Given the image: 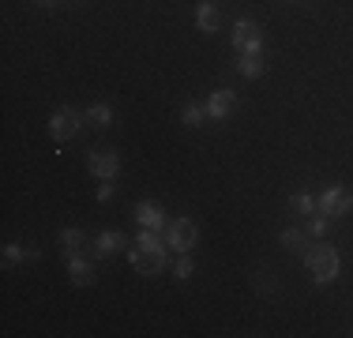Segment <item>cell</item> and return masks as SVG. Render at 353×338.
I'll return each mask as SVG.
<instances>
[{
	"mask_svg": "<svg viewBox=\"0 0 353 338\" xmlns=\"http://www.w3.org/2000/svg\"><path fill=\"white\" fill-rule=\"evenodd\" d=\"M132 267L143 270V275H158V270H165V259H170V252H165L162 237L158 230H139L136 237V248L128 252Z\"/></svg>",
	"mask_w": 353,
	"mask_h": 338,
	"instance_id": "1",
	"label": "cell"
},
{
	"mask_svg": "<svg viewBox=\"0 0 353 338\" xmlns=\"http://www.w3.org/2000/svg\"><path fill=\"white\" fill-rule=\"evenodd\" d=\"M305 264L312 270L316 286H331L339 278V252L331 244H316V248H305Z\"/></svg>",
	"mask_w": 353,
	"mask_h": 338,
	"instance_id": "2",
	"label": "cell"
},
{
	"mask_svg": "<svg viewBox=\"0 0 353 338\" xmlns=\"http://www.w3.org/2000/svg\"><path fill=\"white\" fill-rule=\"evenodd\" d=\"M199 241V226L192 222V218H173L170 226H165V244H170L173 252H192Z\"/></svg>",
	"mask_w": 353,
	"mask_h": 338,
	"instance_id": "3",
	"label": "cell"
},
{
	"mask_svg": "<svg viewBox=\"0 0 353 338\" xmlns=\"http://www.w3.org/2000/svg\"><path fill=\"white\" fill-rule=\"evenodd\" d=\"M83 121H87V117H79L75 113V109H57L53 117H49V135H53L57 143H68L72 135H79V128H83Z\"/></svg>",
	"mask_w": 353,
	"mask_h": 338,
	"instance_id": "4",
	"label": "cell"
},
{
	"mask_svg": "<svg viewBox=\"0 0 353 338\" xmlns=\"http://www.w3.org/2000/svg\"><path fill=\"white\" fill-rule=\"evenodd\" d=\"M316 203H319V210H323V215L342 218V215H350V210H353V192H346V188H339V184H334V188L319 192Z\"/></svg>",
	"mask_w": 353,
	"mask_h": 338,
	"instance_id": "5",
	"label": "cell"
},
{
	"mask_svg": "<svg viewBox=\"0 0 353 338\" xmlns=\"http://www.w3.org/2000/svg\"><path fill=\"white\" fill-rule=\"evenodd\" d=\"M233 49H241V53H263V30L252 19H237L233 23Z\"/></svg>",
	"mask_w": 353,
	"mask_h": 338,
	"instance_id": "6",
	"label": "cell"
},
{
	"mask_svg": "<svg viewBox=\"0 0 353 338\" xmlns=\"http://www.w3.org/2000/svg\"><path fill=\"white\" fill-rule=\"evenodd\" d=\"M87 166H90V173H94L98 181H117V173H121V158H117V150H94Z\"/></svg>",
	"mask_w": 353,
	"mask_h": 338,
	"instance_id": "7",
	"label": "cell"
},
{
	"mask_svg": "<svg viewBox=\"0 0 353 338\" xmlns=\"http://www.w3.org/2000/svg\"><path fill=\"white\" fill-rule=\"evenodd\" d=\"M237 109V95L233 90H211V98H207V121H225V117Z\"/></svg>",
	"mask_w": 353,
	"mask_h": 338,
	"instance_id": "8",
	"label": "cell"
},
{
	"mask_svg": "<svg viewBox=\"0 0 353 338\" xmlns=\"http://www.w3.org/2000/svg\"><path fill=\"white\" fill-rule=\"evenodd\" d=\"M136 222H139V230H165V215H162V207L158 203H150V199H143L139 207H136Z\"/></svg>",
	"mask_w": 353,
	"mask_h": 338,
	"instance_id": "9",
	"label": "cell"
},
{
	"mask_svg": "<svg viewBox=\"0 0 353 338\" xmlns=\"http://www.w3.org/2000/svg\"><path fill=\"white\" fill-rule=\"evenodd\" d=\"M68 270H72V282L75 286H90V282H94V267H90L79 252H68Z\"/></svg>",
	"mask_w": 353,
	"mask_h": 338,
	"instance_id": "10",
	"label": "cell"
},
{
	"mask_svg": "<svg viewBox=\"0 0 353 338\" xmlns=\"http://www.w3.org/2000/svg\"><path fill=\"white\" fill-rule=\"evenodd\" d=\"M196 27L203 30V34H214V30H218V8H214V0H199V8H196Z\"/></svg>",
	"mask_w": 353,
	"mask_h": 338,
	"instance_id": "11",
	"label": "cell"
},
{
	"mask_svg": "<svg viewBox=\"0 0 353 338\" xmlns=\"http://www.w3.org/2000/svg\"><path fill=\"white\" fill-rule=\"evenodd\" d=\"M237 72L245 75V79H259V75L267 72V61H263V53H241V61H237Z\"/></svg>",
	"mask_w": 353,
	"mask_h": 338,
	"instance_id": "12",
	"label": "cell"
},
{
	"mask_svg": "<svg viewBox=\"0 0 353 338\" xmlns=\"http://www.w3.org/2000/svg\"><path fill=\"white\" fill-rule=\"evenodd\" d=\"M121 248H124V233H117V230L98 233V241H94V252H98V256H113V252H121Z\"/></svg>",
	"mask_w": 353,
	"mask_h": 338,
	"instance_id": "13",
	"label": "cell"
},
{
	"mask_svg": "<svg viewBox=\"0 0 353 338\" xmlns=\"http://www.w3.org/2000/svg\"><path fill=\"white\" fill-rule=\"evenodd\" d=\"M83 117H87L94 128H109V124H113V106H105V101H94V106H90Z\"/></svg>",
	"mask_w": 353,
	"mask_h": 338,
	"instance_id": "14",
	"label": "cell"
},
{
	"mask_svg": "<svg viewBox=\"0 0 353 338\" xmlns=\"http://www.w3.org/2000/svg\"><path fill=\"white\" fill-rule=\"evenodd\" d=\"M181 121L188 124V128H199V124L207 121V106H203V101H188L184 113H181Z\"/></svg>",
	"mask_w": 353,
	"mask_h": 338,
	"instance_id": "15",
	"label": "cell"
},
{
	"mask_svg": "<svg viewBox=\"0 0 353 338\" xmlns=\"http://www.w3.org/2000/svg\"><path fill=\"white\" fill-rule=\"evenodd\" d=\"M331 222H334L331 215H323V210H316V215H308V233H312V237H319V241H323V237L331 233Z\"/></svg>",
	"mask_w": 353,
	"mask_h": 338,
	"instance_id": "16",
	"label": "cell"
},
{
	"mask_svg": "<svg viewBox=\"0 0 353 338\" xmlns=\"http://www.w3.org/2000/svg\"><path fill=\"white\" fill-rule=\"evenodd\" d=\"M23 259H34V248H23V244H4V264H23Z\"/></svg>",
	"mask_w": 353,
	"mask_h": 338,
	"instance_id": "17",
	"label": "cell"
},
{
	"mask_svg": "<svg viewBox=\"0 0 353 338\" xmlns=\"http://www.w3.org/2000/svg\"><path fill=\"white\" fill-rule=\"evenodd\" d=\"M192 270H196V264L188 259V252H181V259L173 264V278H176V282H188V278H192Z\"/></svg>",
	"mask_w": 353,
	"mask_h": 338,
	"instance_id": "18",
	"label": "cell"
},
{
	"mask_svg": "<svg viewBox=\"0 0 353 338\" xmlns=\"http://www.w3.org/2000/svg\"><path fill=\"white\" fill-rule=\"evenodd\" d=\"M290 203H293V207L301 210V215H316V210H319V203H316V196H308V192H297V196H293Z\"/></svg>",
	"mask_w": 353,
	"mask_h": 338,
	"instance_id": "19",
	"label": "cell"
},
{
	"mask_svg": "<svg viewBox=\"0 0 353 338\" xmlns=\"http://www.w3.org/2000/svg\"><path fill=\"white\" fill-rule=\"evenodd\" d=\"M61 244H64L68 252H79V244H83V230H75V226L61 230Z\"/></svg>",
	"mask_w": 353,
	"mask_h": 338,
	"instance_id": "20",
	"label": "cell"
},
{
	"mask_svg": "<svg viewBox=\"0 0 353 338\" xmlns=\"http://www.w3.org/2000/svg\"><path fill=\"white\" fill-rule=\"evenodd\" d=\"M282 244L290 252H301V248H305V233H301V230H282Z\"/></svg>",
	"mask_w": 353,
	"mask_h": 338,
	"instance_id": "21",
	"label": "cell"
},
{
	"mask_svg": "<svg viewBox=\"0 0 353 338\" xmlns=\"http://www.w3.org/2000/svg\"><path fill=\"white\" fill-rule=\"evenodd\" d=\"M113 192H117V184H113V181H102V188H98V199L109 203V199H113Z\"/></svg>",
	"mask_w": 353,
	"mask_h": 338,
	"instance_id": "22",
	"label": "cell"
},
{
	"mask_svg": "<svg viewBox=\"0 0 353 338\" xmlns=\"http://www.w3.org/2000/svg\"><path fill=\"white\" fill-rule=\"evenodd\" d=\"M38 4H61V0H38Z\"/></svg>",
	"mask_w": 353,
	"mask_h": 338,
	"instance_id": "23",
	"label": "cell"
}]
</instances>
